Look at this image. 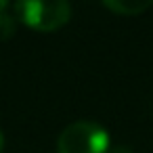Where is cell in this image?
Returning <instances> with one entry per match:
<instances>
[{"label":"cell","instance_id":"6da1fadb","mask_svg":"<svg viewBox=\"0 0 153 153\" xmlns=\"http://www.w3.org/2000/svg\"><path fill=\"white\" fill-rule=\"evenodd\" d=\"M15 15L19 21H23L27 27L38 30V32H53L65 25L71 17V7L63 0H23L17 2Z\"/></svg>","mask_w":153,"mask_h":153},{"label":"cell","instance_id":"277c9868","mask_svg":"<svg viewBox=\"0 0 153 153\" xmlns=\"http://www.w3.org/2000/svg\"><path fill=\"white\" fill-rule=\"evenodd\" d=\"M15 27H17L15 17H11L9 13H2V15H0V40H9V38H13Z\"/></svg>","mask_w":153,"mask_h":153},{"label":"cell","instance_id":"3957f363","mask_svg":"<svg viewBox=\"0 0 153 153\" xmlns=\"http://www.w3.org/2000/svg\"><path fill=\"white\" fill-rule=\"evenodd\" d=\"M153 2H138V0H107L105 7L117 15H124V17H132V15H138L143 11H147Z\"/></svg>","mask_w":153,"mask_h":153},{"label":"cell","instance_id":"8992f818","mask_svg":"<svg viewBox=\"0 0 153 153\" xmlns=\"http://www.w3.org/2000/svg\"><path fill=\"white\" fill-rule=\"evenodd\" d=\"M2 147H4V134H2V130H0V153H2Z\"/></svg>","mask_w":153,"mask_h":153},{"label":"cell","instance_id":"7a4b0ae2","mask_svg":"<svg viewBox=\"0 0 153 153\" xmlns=\"http://www.w3.org/2000/svg\"><path fill=\"white\" fill-rule=\"evenodd\" d=\"M59 153H107L109 132L90 120H80L69 124L57 140Z\"/></svg>","mask_w":153,"mask_h":153},{"label":"cell","instance_id":"5b68a950","mask_svg":"<svg viewBox=\"0 0 153 153\" xmlns=\"http://www.w3.org/2000/svg\"><path fill=\"white\" fill-rule=\"evenodd\" d=\"M11 4L7 2V0H0V15H2V13H7V9H9Z\"/></svg>","mask_w":153,"mask_h":153}]
</instances>
